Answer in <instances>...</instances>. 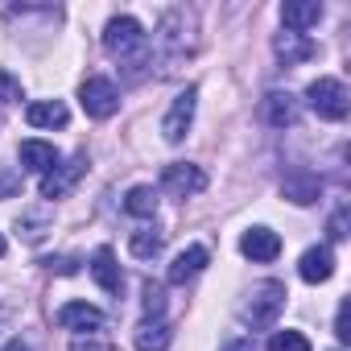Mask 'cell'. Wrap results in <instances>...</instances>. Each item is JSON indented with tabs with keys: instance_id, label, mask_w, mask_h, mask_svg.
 Instances as JSON below:
<instances>
[{
	"instance_id": "6da1fadb",
	"label": "cell",
	"mask_w": 351,
	"mask_h": 351,
	"mask_svg": "<svg viewBox=\"0 0 351 351\" xmlns=\"http://www.w3.org/2000/svg\"><path fill=\"white\" fill-rule=\"evenodd\" d=\"M104 50L128 66V79H141V71L153 62V50H149L145 29H141V21L128 17V13H120V17H112V21L104 25Z\"/></svg>"
},
{
	"instance_id": "7a4b0ae2",
	"label": "cell",
	"mask_w": 351,
	"mask_h": 351,
	"mask_svg": "<svg viewBox=\"0 0 351 351\" xmlns=\"http://www.w3.org/2000/svg\"><path fill=\"white\" fill-rule=\"evenodd\" d=\"M157 50L161 58L173 66V62H182L186 54H195V13L186 9H169L157 25Z\"/></svg>"
},
{
	"instance_id": "3957f363",
	"label": "cell",
	"mask_w": 351,
	"mask_h": 351,
	"mask_svg": "<svg viewBox=\"0 0 351 351\" xmlns=\"http://www.w3.org/2000/svg\"><path fill=\"white\" fill-rule=\"evenodd\" d=\"M285 285L281 281H261L252 293H248V302L240 306V318L252 326V330H269L273 322H277V314L285 310Z\"/></svg>"
},
{
	"instance_id": "277c9868",
	"label": "cell",
	"mask_w": 351,
	"mask_h": 351,
	"mask_svg": "<svg viewBox=\"0 0 351 351\" xmlns=\"http://www.w3.org/2000/svg\"><path fill=\"white\" fill-rule=\"evenodd\" d=\"M306 104H310V112H314L318 120H343V116L351 112L347 87H343L339 79H330V75H322V79H314V83L306 87Z\"/></svg>"
},
{
	"instance_id": "5b68a950",
	"label": "cell",
	"mask_w": 351,
	"mask_h": 351,
	"mask_svg": "<svg viewBox=\"0 0 351 351\" xmlns=\"http://www.w3.org/2000/svg\"><path fill=\"white\" fill-rule=\"evenodd\" d=\"M195 108H199V87H186V91L173 95V104H169V112L161 120V136L169 145H182L186 141V132L195 124Z\"/></svg>"
},
{
	"instance_id": "8992f818",
	"label": "cell",
	"mask_w": 351,
	"mask_h": 351,
	"mask_svg": "<svg viewBox=\"0 0 351 351\" xmlns=\"http://www.w3.org/2000/svg\"><path fill=\"white\" fill-rule=\"evenodd\" d=\"M79 104H83V112H87L91 120H108V116L120 108V91H116L112 79L91 75V79H83V87H79Z\"/></svg>"
},
{
	"instance_id": "52a82bcc",
	"label": "cell",
	"mask_w": 351,
	"mask_h": 351,
	"mask_svg": "<svg viewBox=\"0 0 351 351\" xmlns=\"http://www.w3.org/2000/svg\"><path fill=\"white\" fill-rule=\"evenodd\" d=\"M161 191L173 195V199H191V195L207 191V173L199 165H191V161H169L161 169Z\"/></svg>"
},
{
	"instance_id": "ba28073f",
	"label": "cell",
	"mask_w": 351,
	"mask_h": 351,
	"mask_svg": "<svg viewBox=\"0 0 351 351\" xmlns=\"http://www.w3.org/2000/svg\"><path fill=\"white\" fill-rule=\"evenodd\" d=\"M87 169V153H75L71 161H58L50 173H42V199H66L75 191V182Z\"/></svg>"
},
{
	"instance_id": "9c48e42d",
	"label": "cell",
	"mask_w": 351,
	"mask_h": 351,
	"mask_svg": "<svg viewBox=\"0 0 351 351\" xmlns=\"http://www.w3.org/2000/svg\"><path fill=\"white\" fill-rule=\"evenodd\" d=\"M281 195L293 203V207H310V203H318V195H322V178L314 169H289L285 178H281Z\"/></svg>"
},
{
	"instance_id": "30bf717a",
	"label": "cell",
	"mask_w": 351,
	"mask_h": 351,
	"mask_svg": "<svg viewBox=\"0 0 351 351\" xmlns=\"http://www.w3.org/2000/svg\"><path fill=\"white\" fill-rule=\"evenodd\" d=\"M240 252H244L252 265H269V261H277V252H281V236H277L273 228H248V232L240 236Z\"/></svg>"
},
{
	"instance_id": "8fae6325",
	"label": "cell",
	"mask_w": 351,
	"mask_h": 351,
	"mask_svg": "<svg viewBox=\"0 0 351 351\" xmlns=\"http://www.w3.org/2000/svg\"><path fill=\"white\" fill-rule=\"evenodd\" d=\"M273 54H277L281 66H302V62H310V58L318 54V46H314L306 34H289V29H281V34L273 38Z\"/></svg>"
},
{
	"instance_id": "7c38bea8",
	"label": "cell",
	"mask_w": 351,
	"mask_h": 351,
	"mask_svg": "<svg viewBox=\"0 0 351 351\" xmlns=\"http://www.w3.org/2000/svg\"><path fill=\"white\" fill-rule=\"evenodd\" d=\"M261 120L269 128H293L298 124V99L289 91H269L261 99Z\"/></svg>"
},
{
	"instance_id": "4fadbf2b",
	"label": "cell",
	"mask_w": 351,
	"mask_h": 351,
	"mask_svg": "<svg viewBox=\"0 0 351 351\" xmlns=\"http://www.w3.org/2000/svg\"><path fill=\"white\" fill-rule=\"evenodd\" d=\"M298 277H302L306 285H322V281H330V277H335V252H330L326 244L306 248L302 261H298Z\"/></svg>"
},
{
	"instance_id": "5bb4252c",
	"label": "cell",
	"mask_w": 351,
	"mask_h": 351,
	"mask_svg": "<svg viewBox=\"0 0 351 351\" xmlns=\"http://www.w3.org/2000/svg\"><path fill=\"white\" fill-rule=\"evenodd\" d=\"M281 21H285L289 34H306V29H314L322 21V5H318V0H285V5H281Z\"/></svg>"
},
{
	"instance_id": "9a60e30c",
	"label": "cell",
	"mask_w": 351,
	"mask_h": 351,
	"mask_svg": "<svg viewBox=\"0 0 351 351\" xmlns=\"http://www.w3.org/2000/svg\"><path fill=\"white\" fill-rule=\"evenodd\" d=\"M207 261H211V256H207V248H203V244H191L186 252L173 256V265H169V273H165V277H169V285H186L191 277H199V273L207 269Z\"/></svg>"
},
{
	"instance_id": "2e32d148",
	"label": "cell",
	"mask_w": 351,
	"mask_h": 351,
	"mask_svg": "<svg viewBox=\"0 0 351 351\" xmlns=\"http://www.w3.org/2000/svg\"><path fill=\"white\" fill-rule=\"evenodd\" d=\"M91 277L99 281V289L104 293H120L124 289V273H120V265H116V252L104 244V248H95V256H91Z\"/></svg>"
},
{
	"instance_id": "e0dca14e",
	"label": "cell",
	"mask_w": 351,
	"mask_h": 351,
	"mask_svg": "<svg viewBox=\"0 0 351 351\" xmlns=\"http://www.w3.org/2000/svg\"><path fill=\"white\" fill-rule=\"evenodd\" d=\"M58 326H66V330H99L104 326V310L91 306V302H66L58 310Z\"/></svg>"
},
{
	"instance_id": "ac0fdd59",
	"label": "cell",
	"mask_w": 351,
	"mask_h": 351,
	"mask_svg": "<svg viewBox=\"0 0 351 351\" xmlns=\"http://www.w3.org/2000/svg\"><path fill=\"white\" fill-rule=\"evenodd\" d=\"M25 120H29V128H66L71 112L62 99H34L25 108Z\"/></svg>"
},
{
	"instance_id": "d6986e66",
	"label": "cell",
	"mask_w": 351,
	"mask_h": 351,
	"mask_svg": "<svg viewBox=\"0 0 351 351\" xmlns=\"http://www.w3.org/2000/svg\"><path fill=\"white\" fill-rule=\"evenodd\" d=\"M58 161H62V157H58V149H54L50 141H21V165H25V169L50 173Z\"/></svg>"
},
{
	"instance_id": "ffe728a7",
	"label": "cell",
	"mask_w": 351,
	"mask_h": 351,
	"mask_svg": "<svg viewBox=\"0 0 351 351\" xmlns=\"http://www.w3.org/2000/svg\"><path fill=\"white\" fill-rule=\"evenodd\" d=\"M169 339H173V330H169L165 318H145L136 326V351H165Z\"/></svg>"
},
{
	"instance_id": "44dd1931",
	"label": "cell",
	"mask_w": 351,
	"mask_h": 351,
	"mask_svg": "<svg viewBox=\"0 0 351 351\" xmlns=\"http://www.w3.org/2000/svg\"><path fill=\"white\" fill-rule=\"evenodd\" d=\"M161 248H165V236H161L157 228H141V232H132V236H128V252H132V256H141V261L161 256Z\"/></svg>"
},
{
	"instance_id": "7402d4cb",
	"label": "cell",
	"mask_w": 351,
	"mask_h": 351,
	"mask_svg": "<svg viewBox=\"0 0 351 351\" xmlns=\"http://www.w3.org/2000/svg\"><path fill=\"white\" fill-rule=\"evenodd\" d=\"M124 211L136 215V219H153L157 215V191L153 186H132L124 195Z\"/></svg>"
},
{
	"instance_id": "603a6c76",
	"label": "cell",
	"mask_w": 351,
	"mask_h": 351,
	"mask_svg": "<svg viewBox=\"0 0 351 351\" xmlns=\"http://www.w3.org/2000/svg\"><path fill=\"white\" fill-rule=\"evenodd\" d=\"M265 351H310V339L302 330H273Z\"/></svg>"
},
{
	"instance_id": "cb8c5ba5",
	"label": "cell",
	"mask_w": 351,
	"mask_h": 351,
	"mask_svg": "<svg viewBox=\"0 0 351 351\" xmlns=\"http://www.w3.org/2000/svg\"><path fill=\"white\" fill-rule=\"evenodd\" d=\"M141 306H145V318H161L165 314V289L161 285H145V298H141Z\"/></svg>"
},
{
	"instance_id": "d4e9b609",
	"label": "cell",
	"mask_w": 351,
	"mask_h": 351,
	"mask_svg": "<svg viewBox=\"0 0 351 351\" xmlns=\"http://www.w3.org/2000/svg\"><path fill=\"white\" fill-rule=\"evenodd\" d=\"M25 91H21V79H13L9 71H0V104H21Z\"/></svg>"
},
{
	"instance_id": "484cf974",
	"label": "cell",
	"mask_w": 351,
	"mask_h": 351,
	"mask_svg": "<svg viewBox=\"0 0 351 351\" xmlns=\"http://www.w3.org/2000/svg\"><path fill=\"white\" fill-rule=\"evenodd\" d=\"M347 228H351V211L339 207V211L326 219V236H330V240H347Z\"/></svg>"
},
{
	"instance_id": "4316f807",
	"label": "cell",
	"mask_w": 351,
	"mask_h": 351,
	"mask_svg": "<svg viewBox=\"0 0 351 351\" xmlns=\"http://www.w3.org/2000/svg\"><path fill=\"white\" fill-rule=\"evenodd\" d=\"M21 191V173L9 169V165H0V199H13Z\"/></svg>"
},
{
	"instance_id": "83f0119b",
	"label": "cell",
	"mask_w": 351,
	"mask_h": 351,
	"mask_svg": "<svg viewBox=\"0 0 351 351\" xmlns=\"http://www.w3.org/2000/svg\"><path fill=\"white\" fill-rule=\"evenodd\" d=\"M46 269H50V273L71 277V273H79V261H75V256H50V261H46Z\"/></svg>"
},
{
	"instance_id": "f1b7e54d",
	"label": "cell",
	"mask_w": 351,
	"mask_h": 351,
	"mask_svg": "<svg viewBox=\"0 0 351 351\" xmlns=\"http://www.w3.org/2000/svg\"><path fill=\"white\" fill-rule=\"evenodd\" d=\"M335 335H339V343H347L351 339V330H347V302L339 306V314H335Z\"/></svg>"
},
{
	"instance_id": "f546056e",
	"label": "cell",
	"mask_w": 351,
	"mask_h": 351,
	"mask_svg": "<svg viewBox=\"0 0 351 351\" xmlns=\"http://www.w3.org/2000/svg\"><path fill=\"white\" fill-rule=\"evenodd\" d=\"M219 351H256V343H252V339H244V335H236V339H228Z\"/></svg>"
},
{
	"instance_id": "4dcf8cb0",
	"label": "cell",
	"mask_w": 351,
	"mask_h": 351,
	"mask_svg": "<svg viewBox=\"0 0 351 351\" xmlns=\"http://www.w3.org/2000/svg\"><path fill=\"white\" fill-rule=\"evenodd\" d=\"M0 351H29V343H25V339H9L5 347H0Z\"/></svg>"
},
{
	"instance_id": "1f68e13d",
	"label": "cell",
	"mask_w": 351,
	"mask_h": 351,
	"mask_svg": "<svg viewBox=\"0 0 351 351\" xmlns=\"http://www.w3.org/2000/svg\"><path fill=\"white\" fill-rule=\"evenodd\" d=\"M5 248H9V244H5V236H0V256H5Z\"/></svg>"
}]
</instances>
